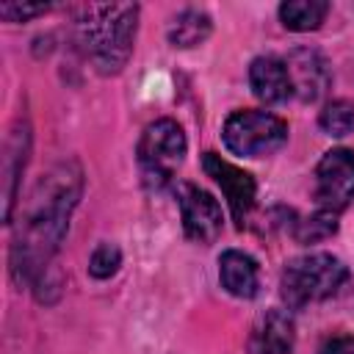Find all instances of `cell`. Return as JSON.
<instances>
[{
	"label": "cell",
	"mask_w": 354,
	"mask_h": 354,
	"mask_svg": "<svg viewBox=\"0 0 354 354\" xmlns=\"http://www.w3.org/2000/svg\"><path fill=\"white\" fill-rule=\"evenodd\" d=\"M202 166L207 171V177H213L224 196H227V205L232 210V218L238 221V227H243L252 205H254V194H257V185H254V177L238 166H232L230 160H224L221 155L216 152H205L202 155Z\"/></svg>",
	"instance_id": "ba28073f"
},
{
	"label": "cell",
	"mask_w": 354,
	"mask_h": 354,
	"mask_svg": "<svg viewBox=\"0 0 354 354\" xmlns=\"http://www.w3.org/2000/svg\"><path fill=\"white\" fill-rule=\"evenodd\" d=\"M315 199L324 210L340 213L354 199V152L329 149L315 169Z\"/></svg>",
	"instance_id": "8992f818"
},
{
	"label": "cell",
	"mask_w": 354,
	"mask_h": 354,
	"mask_svg": "<svg viewBox=\"0 0 354 354\" xmlns=\"http://www.w3.org/2000/svg\"><path fill=\"white\" fill-rule=\"evenodd\" d=\"M293 232H296V238H299L301 243L324 241V238H329V235L337 232V213L321 207L318 213H313V216L296 221V230H293Z\"/></svg>",
	"instance_id": "e0dca14e"
},
{
	"label": "cell",
	"mask_w": 354,
	"mask_h": 354,
	"mask_svg": "<svg viewBox=\"0 0 354 354\" xmlns=\"http://www.w3.org/2000/svg\"><path fill=\"white\" fill-rule=\"evenodd\" d=\"M318 124L324 133L340 138V136H348L354 130V102L351 100H332L324 105L321 116H318Z\"/></svg>",
	"instance_id": "2e32d148"
},
{
	"label": "cell",
	"mask_w": 354,
	"mask_h": 354,
	"mask_svg": "<svg viewBox=\"0 0 354 354\" xmlns=\"http://www.w3.org/2000/svg\"><path fill=\"white\" fill-rule=\"evenodd\" d=\"M218 279H221V288L238 299H252L260 288L254 257L238 249H227L218 257Z\"/></svg>",
	"instance_id": "8fae6325"
},
{
	"label": "cell",
	"mask_w": 354,
	"mask_h": 354,
	"mask_svg": "<svg viewBox=\"0 0 354 354\" xmlns=\"http://www.w3.org/2000/svg\"><path fill=\"white\" fill-rule=\"evenodd\" d=\"M257 354H290L293 351V321L282 310H271L254 332Z\"/></svg>",
	"instance_id": "7c38bea8"
},
{
	"label": "cell",
	"mask_w": 354,
	"mask_h": 354,
	"mask_svg": "<svg viewBox=\"0 0 354 354\" xmlns=\"http://www.w3.org/2000/svg\"><path fill=\"white\" fill-rule=\"evenodd\" d=\"M47 8L50 6H41V3H36V6H30V3H3L0 6V17L8 19V22H28L30 17L44 14Z\"/></svg>",
	"instance_id": "d6986e66"
},
{
	"label": "cell",
	"mask_w": 354,
	"mask_h": 354,
	"mask_svg": "<svg viewBox=\"0 0 354 354\" xmlns=\"http://www.w3.org/2000/svg\"><path fill=\"white\" fill-rule=\"evenodd\" d=\"M224 144L235 155L263 158L288 141V124L268 111H235L224 122Z\"/></svg>",
	"instance_id": "277c9868"
},
{
	"label": "cell",
	"mask_w": 354,
	"mask_h": 354,
	"mask_svg": "<svg viewBox=\"0 0 354 354\" xmlns=\"http://www.w3.org/2000/svg\"><path fill=\"white\" fill-rule=\"evenodd\" d=\"M318 354H354V337L351 335H335L324 340Z\"/></svg>",
	"instance_id": "ffe728a7"
},
{
	"label": "cell",
	"mask_w": 354,
	"mask_h": 354,
	"mask_svg": "<svg viewBox=\"0 0 354 354\" xmlns=\"http://www.w3.org/2000/svg\"><path fill=\"white\" fill-rule=\"evenodd\" d=\"M28 144H30V133H28V124L17 127L11 133V138L6 141V221L11 218V207H14V185H17V177L22 174L25 169V155H28Z\"/></svg>",
	"instance_id": "4fadbf2b"
},
{
	"label": "cell",
	"mask_w": 354,
	"mask_h": 354,
	"mask_svg": "<svg viewBox=\"0 0 354 354\" xmlns=\"http://www.w3.org/2000/svg\"><path fill=\"white\" fill-rule=\"evenodd\" d=\"M119 266H122V252H119V246H113V243H100V246L91 252V257H88V271H91V277H97V279L113 277Z\"/></svg>",
	"instance_id": "ac0fdd59"
},
{
	"label": "cell",
	"mask_w": 354,
	"mask_h": 354,
	"mask_svg": "<svg viewBox=\"0 0 354 354\" xmlns=\"http://www.w3.org/2000/svg\"><path fill=\"white\" fill-rule=\"evenodd\" d=\"M185 133L174 119H158L147 124L138 141V163L147 183L163 185L185 158Z\"/></svg>",
	"instance_id": "5b68a950"
},
{
	"label": "cell",
	"mask_w": 354,
	"mask_h": 354,
	"mask_svg": "<svg viewBox=\"0 0 354 354\" xmlns=\"http://www.w3.org/2000/svg\"><path fill=\"white\" fill-rule=\"evenodd\" d=\"M136 3H105L80 8L75 22L77 41L100 75H116L127 64L136 39Z\"/></svg>",
	"instance_id": "7a4b0ae2"
},
{
	"label": "cell",
	"mask_w": 354,
	"mask_h": 354,
	"mask_svg": "<svg viewBox=\"0 0 354 354\" xmlns=\"http://www.w3.org/2000/svg\"><path fill=\"white\" fill-rule=\"evenodd\" d=\"M348 279V268L343 260L326 252H313L290 260L282 271V299L288 307H304L310 301H321L335 296Z\"/></svg>",
	"instance_id": "3957f363"
},
{
	"label": "cell",
	"mask_w": 354,
	"mask_h": 354,
	"mask_svg": "<svg viewBox=\"0 0 354 354\" xmlns=\"http://www.w3.org/2000/svg\"><path fill=\"white\" fill-rule=\"evenodd\" d=\"M207 36H210V17L205 11H196V8L183 11L169 28V41L174 47H196Z\"/></svg>",
	"instance_id": "9a60e30c"
},
{
	"label": "cell",
	"mask_w": 354,
	"mask_h": 354,
	"mask_svg": "<svg viewBox=\"0 0 354 354\" xmlns=\"http://www.w3.org/2000/svg\"><path fill=\"white\" fill-rule=\"evenodd\" d=\"M329 14V3L324 0H288L279 6V19L288 30H315Z\"/></svg>",
	"instance_id": "5bb4252c"
},
{
	"label": "cell",
	"mask_w": 354,
	"mask_h": 354,
	"mask_svg": "<svg viewBox=\"0 0 354 354\" xmlns=\"http://www.w3.org/2000/svg\"><path fill=\"white\" fill-rule=\"evenodd\" d=\"M285 69H288V77H290V88L299 100L315 102L326 94L332 75H329L326 58L318 50H310V47L293 50L285 58Z\"/></svg>",
	"instance_id": "9c48e42d"
},
{
	"label": "cell",
	"mask_w": 354,
	"mask_h": 354,
	"mask_svg": "<svg viewBox=\"0 0 354 354\" xmlns=\"http://www.w3.org/2000/svg\"><path fill=\"white\" fill-rule=\"evenodd\" d=\"M249 83H252V91L257 100L268 102V105H277V102H285L293 88H290V77H288V69H285V61L277 58V55H260L252 61L249 66Z\"/></svg>",
	"instance_id": "30bf717a"
},
{
	"label": "cell",
	"mask_w": 354,
	"mask_h": 354,
	"mask_svg": "<svg viewBox=\"0 0 354 354\" xmlns=\"http://www.w3.org/2000/svg\"><path fill=\"white\" fill-rule=\"evenodd\" d=\"M80 196V171L75 166H58L53 169L33 194V202L28 207V216L22 221V230L11 249V266L14 274L22 279H33L47 268L50 254L58 249L69 213Z\"/></svg>",
	"instance_id": "6da1fadb"
},
{
	"label": "cell",
	"mask_w": 354,
	"mask_h": 354,
	"mask_svg": "<svg viewBox=\"0 0 354 354\" xmlns=\"http://www.w3.org/2000/svg\"><path fill=\"white\" fill-rule=\"evenodd\" d=\"M177 202H180V213H183V227L185 235L196 243H213L221 235V205L213 199V194L191 185V183H180L177 185Z\"/></svg>",
	"instance_id": "52a82bcc"
}]
</instances>
